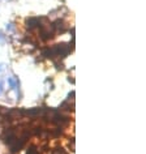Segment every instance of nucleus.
I'll list each match as a JSON object with an SVG mask.
<instances>
[{
	"label": "nucleus",
	"mask_w": 146,
	"mask_h": 154,
	"mask_svg": "<svg viewBox=\"0 0 146 154\" xmlns=\"http://www.w3.org/2000/svg\"><path fill=\"white\" fill-rule=\"evenodd\" d=\"M8 84H9V86H11V89H16V86L17 85H20V82H18V80H17V82H14L13 81V79H8Z\"/></svg>",
	"instance_id": "obj_4"
},
{
	"label": "nucleus",
	"mask_w": 146,
	"mask_h": 154,
	"mask_svg": "<svg viewBox=\"0 0 146 154\" xmlns=\"http://www.w3.org/2000/svg\"><path fill=\"white\" fill-rule=\"evenodd\" d=\"M51 28H52L53 32H55V34L56 33L63 34V33H65L68 30V25L65 24L64 20H61V18H57V20H55L51 24Z\"/></svg>",
	"instance_id": "obj_2"
},
{
	"label": "nucleus",
	"mask_w": 146,
	"mask_h": 154,
	"mask_svg": "<svg viewBox=\"0 0 146 154\" xmlns=\"http://www.w3.org/2000/svg\"><path fill=\"white\" fill-rule=\"evenodd\" d=\"M39 38L42 41H44V42L51 41V39L55 38V32L52 30L51 25H47V26H44V28L39 29Z\"/></svg>",
	"instance_id": "obj_1"
},
{
	"label": "nucleus",
	"mask_w": 146,
	"mask_h": 154,
	"mask_svg": "<svg viewBox=\"0 0 146 154\" xmlns=\"http://www.w3.org/2000/svg\"><path fill=\"white\" fill-rule=\"evenodd\" d=\"M0 72H2V68H0Z\"/></svg>",
	"instance_id": "obj_6"
},
{
	"label": "nucleus",
	"mask_w": 146,
	"mask_h": 154,
	"mask_svg": "<svg viewBox=\"0 0 146 154\" xmlns=\"http://www.w3.org/2000/svg\"><path fill=\"white\" fill-rule=\"evenodd\" d=\"M3 91H4V82L0 81V95L3 94Z\"/></svg>",
	"instance_id": "obj_5"
},
{
	"label": "nucleus",
	"mask_w": 146,
	"mask_h": 154,
	"mask_svg": "<svg viewBox=\"0 0 146 154\" xmlns=\"http://www.w3.org/2000/svg\"><path fill=\"white\" fill-rule=\"evenodd\" d=\"M26 154H39V148L35 146V145H30Z\"/></svg>",
	"instance_id": "obj_3"
}]
</instances>
